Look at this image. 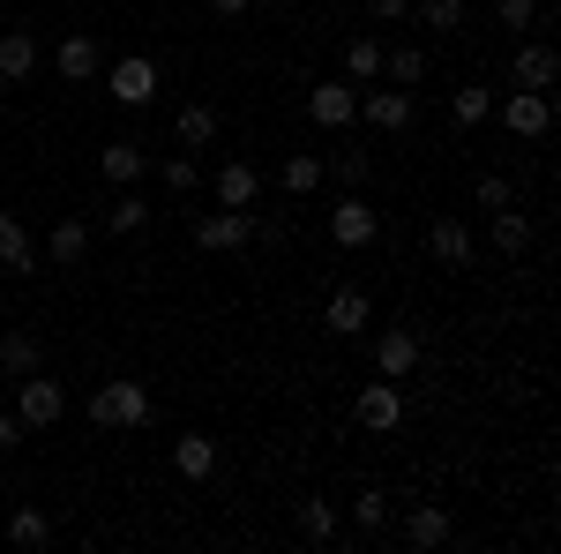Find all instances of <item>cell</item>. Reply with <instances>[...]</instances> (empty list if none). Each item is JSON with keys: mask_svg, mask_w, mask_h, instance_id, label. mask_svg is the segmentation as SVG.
<instances>
[{"mask_svg": "<svg viewBox=\"0 0 561 554\" xmlns=\"http://www.w3.org/2000/svg\"><path fill=\"white\" fill-rule=\"evenodd\" d=\"M90 427H150V389L128 383V375H113V383H98L90 389Z\"/></svg>", "mask_w": 561, "mask_h": 554, "instance_id": "obj_1", "label": "cell"}, {"mask_svg": "<svg viewBox=\"0 0 561 554\" xmlns=\"http://www.w3.org/2000/svg\"><path fill=\"white\" fill-rule=\"evenodd\" d=\"M15 420L31 427V434L60 427V420H68V389H60V383H45L38 368H31V375H15Z\"/></svg>", "mask_w": 561, "mask_h": 554, "instance_id": "obj_2", "label": "cell"}, {"mask_svg": "<svg viewBox=\"0 0 561 554\" xmlns=\"http://www.w3.org/2000/svg\"><path fill=\"white\" fill-rule=\"evenodd\" d=\"M307 121H314L322 135H345V128H359V83H345V76L314 83V90H307Z\"/></svg>", "mask_w": 561, "mask_h": 554, "instance_id": "obj_3", "label": "cell"}, {"mask_svg": "<svg viewBox=\"0 0 561 554\" xmlns=\"http://www.w3.org/2000/svg\"><path fill=\"white\" fill-rule=\"evenodd\" d=\"M105 90H113V105H128V113L158 105V60H150V53H128V60H113V68H105Z\"/></svg>", "mask_w": 561, "mask_h": 554, "instance_id": "obj_4", "label": "cell"}, {"mask_svg": "<svg viewBox=\"0 0 561 554\" xmlns=\"http://www.w3.org/2000/svg\"><path fill=\"white\" fill-rule=\"evenodd\" d=\"M330 240H337V248H345V256H359V248H375V240H382V217H375V203H359V195H337V203H330Z\"/></svg>", "mask_w": 561, "mask_h": 554, "instance_id": "obj_5", "label": "cell"}, {"mask_svg": "<svg viewBox=\"0 0 561 554\" xmlns=\"http://www.w3.org/2000/svg\"><path fill=\"white\" fill-rule=\"evenodd\" d=\"M494 113H502V128L517 135V143H539V135L554 128V90H510Z\"/></svg>", "mask_w": 561, "mask_h": 554, "instance_id": "obj_6", "label": "cell"}, {"mask_svg": "<svg viewBox=\"0 0 561 554\" xmlns=\"http://www.w3.org/2000/svg\"><path fill=\"white\" fill-rule=\"evenodd\" d=\"M255 240V211H210V217H195V248L203 256H240Z\"/></svg>", "mask_w": 561, "mask_h": 554, "instance_id": "obj_7", "label": "cell"}, {"mask_svg": "<svg viewBox=\"0 0 561 554\" xmlns=\"http://www.w3.org/2000/svg\"><path fill=\"white\" fill-rule=\"evenodd\" d=\"M352 420L367 427V434H397V427H404V389L389 383V375H382V383H367L359 397H352Z\"/></svg>", "mask_w": 561, "mask_h": 554, "instance_id": "obj_8", "label": "cell"}, {"mask_svg": "<svg viewBox=\"0 0 561 554\" xmlns=\"http://www.w3.org/2000/svg\"><path fill=\"white\" fill-rule=\"evenodd\" d=\"M420 330H404V323H389L382 338H375V375H389V383H412L420 375Z\"/></svg>", "mask_w": 561, "mask_h": 554, "instance_id": "obj_9", "label": "cell"}, {"mask_svg": "<svg viewBox=\"0 0 561 554\" xmlns=\"http://www.w3.org/2000/svg\"><path fill=\"white\" fill-rule=\"evenodd\" d=\"M412 113H420V105H412V90H397V83L359 90V121H367L375 135H404V128H412Z\"/></svg>", "mask_w": 561, "mask_h": 554, "instance_id": "obj_10", "label": "cell"}, {"mask_svg": "<svg viewBox=\"0 0 561 554\" xmlns=\"http://www.w3.org/2000/svg\"><path fill=\"white\" fill-rule=\"evenodd\" d=\"M554 76H561V53L547 38H524L517 60H510V83L517 90H554Z\"/></svg>", "mask_w": 561, "mask_h": 554, "instance_id": "obj_11", "label": "cell"}, {"mask_svg": "<svg viewBox=\"0 0 561 554\" xmlns=\"http://www.w3.org/2000/svg\"><path fill=\"white\" fill-rule=\"evenodd\" d=\"M255 203H262V166L225 158V166H217V211H255Z\"/></svg>", "mask_w": 561, "mask_h": 554, "instance_id": "obj_12", "label": "cell"}, {"mask_svg": "<svg viewBox=\"0 0 561 554\" xmlns=\"http://www.w3.org/2000/svg\"><path fill=\"white\" fill-rule=\"evenodd\" d=\"M427 256L442 262V270H465V262L479 256L472 225H465V217H434V225H427Z\"/></svg>", "mask_w": 561, "mask_h": 554, "instance_id": "obj_13", "label": "cell"}, {"mask_svg": "<svg viewBox=\"0 0 561 554\" xmlns=\"http://www.w3.org/2000/svg\"><path fill=\"white\" fill-rule=\"evenodd\" d=\"M322 323H330V338H367L375 299L359 293V285H337V293H330V307H322Z\"/></svg>", "mask_w": 561, "mask_h": 554, "instance_id": "obj_14", "label": "cell"}, {"mask_svg": "<svg viewBox=\"0 0 561 554\" xmlns=\"http://www.w3.org/2000/svg\"><path fill=\"white\" fill-rule=\"evenodd\" d=\"M98 172H105V180H113V188H135V180H142V172H150V150H142V143H128V135H121V143H105V150H98Z\"/></svg>", "mask_w": 561, "mask_h": 554, "instance_id": "obj_15", "label": "cell"}, {"mask_svg": "<svg viewBox=\"0 0 561 554\" xmlns=\"http://www.w3.org/2000/svg\"><path fill=\"white\" fill-rule=\"evenodd\" d=\"M442 540H449V510H442V502H412V510H404V547H442Z\"/></svg>", "mask_w": 561, "mask_h": 554, "instance_id": "obj_16", "label": "cell"}, {"mask_svg": "<svg viewBox=\"0 0 561 554\" xmlns=\"http://www.w3.org/2000/svg\"><path fill=\"white\" fill-rule=\"evenodd\" d=\"M0 270H15V278H31V270H38V240L15 225V211H0Z\"/></svg>", "mask_w": 561, "mask_h": 554, "instance_id": "obj_17", "label": "cell"}, {"mask_svg": "<svg viewBox=\"0 0 561 554\" xmlns=\"http://www.w3.org/2000/svg\"><path fill=\"white\" fill-rule=\"evenodd\" d=\"M0 76L8 83H31L38 76V38L31 31H0Z\"/></svg>", "mask_w": 561, "mask_h": 554, "instance_id": "obj_18", "label": "cell"}, {"mask_svg": "<svg viewBox=\"0 0 561 554\" xmlns=\"http://www.w3.org/2000/svg\"><path fill=\"white\" fill-rule=\"evenodd\" d=\"M83 256H90V225H83V217H60V225L45 233V262L68 270V262H83Z\"/></svg>", "mask_w": 561, "mask_h": 554, "instance_id": "obj_19", "label": "cell"}, {"mask_svg": "<svg viewBox=\"0 0 561 554\" xmlns=\"http://www.w3.org/2000/svg\"><path fill=\"white\" fill-rule=\"evenodd\" d=\"M53 68H60L68 83H90V76H98V38H90V31H76V38H60V53H53Z\"/></svg>", "mask_w": 561, "mask_h": 554, "instance_id": "obj_20", "label": "cell"}, {"mask_svg": "<svg viewBox=\"0 0 561 554\" xmlns=\"http://www.w3.org/2000/svg\"><path fill=\"white\" fill-rule=\"evenodd\" d=\"M173 472H180V479H210V472H217V442H210V434H180V442H173Z\"/></svg>", "mask_w": 561, "mask_h": 554, "instance_id": "obj_21", "label": "cell"}, {"mask_svg": "<svg viewBox=\"0 0 561 554\" xmlns=\"http://www.w3.org/2000/svg\"><path fill=\"white\" fill-rule=\"evenodd\" d=\"M382 83H397V90L427 83V53L420 45H382Z\"/></svg>", "mask_w": 561, "mask_h": 554, "instance_id": "obj_22", "label": "cell"}, {"mask_svg": "<svg viewBox=\"0 0 561 554\" xmlns=\"http://www.w3.org/2000/svg\"><path fill=\"white\" fill-rule=\"evenodd\" d=\"M486 217H494V256H524L531 248V217L517 203H502V211H486Z\"/></svg>", "mask_w": 561, "mask_h": 554, "instance_id": "obj_23", "label": "cell"}, {"mask_svg": "<svg viewBox=\"0 0 561 554\" xmlns=\"http://www.w3.org/2000/svg\"><path fill=\"white\" fill-rule=\"evenodd\" d=\"M173 135H180V150H210L217 143V105H180Z\"/></svg>", "mask_w": 561, "mask_h": 554, "instance_id": "obj_24", "label": "cell"}, {"mask_svg": "<svg viewBox=\"0 0 561 554\" xmlns=\"http://www.w3.org/2000/svg\"><path fill=\"white\" fill-rule=\"evenodd\" d=\"M277 188H285V195H314V188H322V158H314V150H293V158L277 166Z\"/></svg>", "mask_w": 561, "mask_h": 554, "instance_id": "obj_25", "label": "cell"}, {"mask_svg": "<svg viewBox=\"0 0 561 554\" xmlns=\"http://www.w3.org/2000/svg\"><path fill=\"white\" fill-rule=\"evenodd\" d=\"M300 532L307 540H337V502H330V495H300Z\"/></svg>", "mask_w": 561, "mask_h": 554, "instance_id": "obj_26", "label": "cell"}, {"mask_svg": "<svg viewBox=\"0 0 561 554\" xmlns=\"http://www.w3.org/2000/svg\"><path fill=\"white\" fill-rule=\"evenodd\" d=\"M31 368H38V338H31V330H8V338H0V375L15 383V375H31Z\"/></svg>", "mask_w": 561, "mask_h": 554, "instance_id": "obj_27", "label": "cell"}, {"mask_svg": "<svg viewBox=\"0 0 561 554\" xmlns=\"http://www.w3.org/2000/svg\"><path fill=\"white\" fill-rule=\"evenodd\" d=\"M449 121H457V128L494 121V90H486V83H465V90H457V105H449Z\"/></svg>", "mask_w": 561, "mask_h": 554, "instance_id": "obj_28", "label": "cell"}, {"mask_svg": "<svg viewBox=\"0 0 561 554\" xmlns=\"http://www.w3.org/2000/svg\"><path fill=\"white\" fill-rule=\"evenodd\" d=\"M382 76V38H352L345 45V83H375Z\"/></svg>", "mask_w": 561, "mask_h": 554, "instance_id": "obj_29", "label": "cell"}, {"mask_svg": "<svg viewBox=\"0 0 561 554\" xmlns=\"http://www.w3.org/2000/svg\"><path fill=\"white\" fill-rule=\"evenodd\" d=\"M8 540H15V547H45V540H53V517L23 502V510L8 517Z\"/></svg>", "mask_w": 561, "mask_h": 554, "instance_id": "obj_30", "label": "cell"}, {"mask_svg": "<svg viewBox=\"0 0 561 554\" xmlns=\"http://www.w3.org/2000/svg\"><path fill=\"white\" fill-rule=\"evenodd\" d=\"M158 180H165L173 195H195V188H203V166H195V150H180V158H165V166H158Z\"/></svg>", "mask_w": 561, "mask_h": 554, "instance_id": "obj_31", "label": "cell"}, {"mask_svg": "<svg viewBox=\"0 0 561 554\" xmlns=\"http://www.w3.org/2000/svg\"><path fill=\"white\" fill-rule=\"evenodd\" d=\"M367 150H345V158H322V180H337V188H367Z\"/></svg>", "mask_w": 561, "mask_h": 554, "instance_id": "obj_32", "label": "cell"}, {"mask_svg": "<svg viewBox=\"0 0 561 554\" xmlns=\"http://www.w3.org/2000/svg\"><path fill=\"white\" fill-rule=\"evenodd\" d=\"M105 225H113V233H142V225H150V203H142L135 188H121V203L105 211Z\"/></svg>", "mask_w": 561, "mask_h": 554, "instance_id": "obj_33", "label": "cell"}, {"mask_svg": "<svg viewBox=\"0 0 561 554\" xmlns=\"http://www.w3.org/2000/svg\"><path fill=\"white\" fill-rule=\"evenodd\" d=\"M352 524H367V532H382V524H389V495H382V487H359V495H352Z\"/></svg>", "mask_w": 561, "mask_h": 554, "instance_id": "obj_34", "label": "cell"}, {"mask_svg": "<svg viewBox=\"0 0 561 554\" xmlns=\"http://www.w3.org/2000/svg\"><path fill=\"white\" fill-rule=\"evenodd\" d=\"M412 8H420L427 31H457V23H465V0H412Z\"/></svg>", "mask_w": 561, "mask_h": 554, "instance_id": "obj_35", "label": "cell"}, {"mask_svg": "<svg viewBox=\"0 0 561 554\" xmlns=\"http://www.w3.org/2000/svg\"><path fill=\"white\" fill-rule=\"evenodd\" d=\"M472 203H479V211H502V203H517V188H510V180H502V172H479Z\"/></svg>", "mask_w": 561, "mask_h": 554, "instance_id": "obj_36", "label": "cell"}, {"mask_svg": "<svg viewBox=\"0 0 561 554\" xmlns=\"http://www.w3.org/2000/svg\"><path fill=\"white\" fill-rule=\"evenodd\" d=\"M494 23H510V31H531V23H539V0H494Z\"/></svg>", "mask_w": 561, "mask_h": 554, "instance_id": "obj_37", "label": "cell"}, {"mask_svg": "<svg viewBox=\"0 0 561 554\" xmlns=\"http://www.w3.org/2000/svg\"><path fill=\"white\" fill-rule=\"evenodd\" d=\"M367 15H375V23H404V15H412V0H367Z\"/></svg>", "mask_w": 561, "mask_h": 554, "instance_id": "obj_38", "label": "cell"}, {"mask_svg": "<svg viewBox=\"0 0 561 554\" xmlns=\"http://www.w3.org/2000/svg\"><path fill=\"white\" fill-rule=\"evenodd\" d=\"M23 434H31V427L15 420V405H0V450H15V442H23Z\"/></svg>", "mask_w": 561, "mask_h": 554, "instance_id": "obj_39", "label": "cell"}, {"mask_svg": "<svg viewBox=\"0 0 561 554\" xmlns=\"http://www.w3.org/2000/svg\"><path fill=\"white\" fill-rule=\"evenodd\" d=\"M217 15H248V0H210Z\"/></svg>", "mask_w": 561, "mask_h": 554, "instance_id": "obj_40", "label": "cell"}, {"mask_svg": "<svg viewBox=\"0 0 561 554\" xmlns=\"http://www.w3.org/2000/svg\"><path fill=\"white\" fill-rule=\"evenodd\" d=\"M8 90H15V83H8V76H0V105H8Z\"/></svg>", "mask_w": 561, "mask_h": 554, "instance_id": "obj_41", "label": "cell"}, {"mask_svg": "<svg viewBox=\"0 0 561 554\" xmlns=\"http://www.w3.org/2000/svg\"><path fill=\"white\" fill-rule=\"evenodd\" d=\"M539 8H554V0H539Z\"/></svg>", "mask_w": 561, "mask_h": 554, "instance_id": "obj_42", "label": "cell"}, {"mask_svg": "<svg viewBox=\"0 0 561 554\" xmlns=\"http://www.w3.org/2000/svg\"><path fill=\"white\" fill-rule=\"evenodd\" d=\"M0 389H8V375H0Z\"/></svg>", "mask_w": 561, "mask_h": 554, "instance_id": "obj_43", "label": "cell"}]
</instances>
